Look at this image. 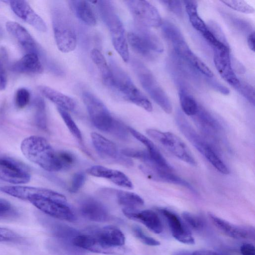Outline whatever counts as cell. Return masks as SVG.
I'll use <instances>...</instances> for the list:
<instances>
[{"mask_svg": "<svg viewBox=\"0 0 255 255\" xmlns=\"http://www.w3.org/2000/svg\"><path fill=\"white\" fill-rule=\"evenodd\" d=\"M0 191L11 196L27 201L44 213L55 218L73 222L76 217L66 197L51 189L21 185L4 186Z\"/></svg>", "mask_w": 255, "mask_h": 255, "instance_id": "1", "label": "cell"}, {"mask_svg": "<svg viewBox=\"0 0 255 255\" xmlns=\"http://www.w3.org/2000/svg\"><path fill=\"white\" fill-rule=\"evenodd\" d=\"M24 156L31 162L49 172L62 170L58 152L48 141L38 135H31L24 139L20 145Z\"/></svg>", "mask_w": 255, "mask_h": 255, "instance_id": "2", "label": "cell"}, {"mask_svg": "<svg viewBox=\"0 0 255 255\" xmlns=\"http://www.w3.org/2000/svg\"><path fill=\"white\" fill-rule=\"evenodd\" d=\"M96 2L100 15L110 31L115 49L124 62H128L129 54L127 37L124 25L114 5L109 0Z\"/></svg>", "mask_w": 255, "mask_h": 255, "instance_id": "3", "label": "cell"}, {"mask_svg": "<svg viewBox=\"0 0 255 255\" xmlns=\"http://www.w3.org/2000/svg\"><path fill=\"white\" fill-rule=\"evenodd\" d=\"M55 40L58 49L63 53L73 51L77 46V35L71 17L63 7L55 6L51 10Z\"/></svg>", "mask_w": 255, "mask_h": 255, "instance_id": "4", "label": "cell"}, {"mask_svg": "<svg viewBox=\"0 0 255 255\" xmlns=\"http://www.w3.org/2000/svg\"><path fill=\"white\" fill-rule=\"evenodd\" d=\"M113 80L109 88L124 100L130 102L147 112L152 111L149 100L136 87L130 77L114 62L111 63Z\"/></svg>", "mask_w": 255, "mask_h": 255, "instance_id": "5", "label": "cell"}, {"mask_svg": "<svg viewBox=\"0 0 255 255\" xmlns=\"http://www.w3.org/2000/svg\"><path fill=\"white\" fill-rule=\"evenodd\" d=\"M127 40L131 48L138 54L152 59L155 53H161L164 47L160 39L149 28L137 25L135 31L128 33Z\"/></svg>", "mask_w": 255, "mask_h": 255, "instance_id": "6", "label": "cell"}, {"mask_svg": "<svg viewBox=\"0 0 255 255\" xmlns=\"http://www.w3.org/2000/svg\"><path fill=\"white\" fill-rule=\"evenodd\" d=\"M133 66L144 90L166 113H171L172 110L171 102L152 74L139 62H134Z\"/></svg>", "mask_w": 255, "mask_h": 255, "instance_id": "7", "label": "cell"}, {"mask_svg": "<svg viewBox=\"0 0 255 255\" xmlns=\"http://www.w3.org/2000/svg\"><path fill=\"white\" fill-rule=\"evenodd\" d=\"M152 138L159 142L175 156L193 166L196 160L184 142L176 134L170 132H162L150 128L146 131Z\"/></svg>", "mask_w": 255, "mask_h": 255, "instance_id": "8", "label": "cell"}, {"mask_svg": "<svg viewBox=\"0 0 255 255\" xmlns=\"http://www.w3.org/2000/svg\"><path fill=\"white\" fill-rule=\"evenodd\" d=\"M125 2L137 25L147 28L161 26L163 20L158 10L148 1L129 0Z\"/></svg>", "mask_w": 255, "mask_h": 255, "instance_id": "9", "label": "cell"}, {"mask_svg": "<svg viewBox=\"0 0 255 255\" xmlns=\"http://www.w3.org/2000/svg\"><path fill=\"white\" fill-rule=\"evenodd\" d=\"M165 37L171 43L175 53L192 67H194L200 59L189 47L179 29L173 23L163 21L161 26Z\"/></svg>", "mask_w": 255, "mask_h": 255, "instance_id": "10", "label": "cell"}, {"mask_svg": "<svg viewBox=\"0 0 255 255\" xmlns=\"http://www.w3.org/2000/svg\"><path fill=\"white\" fill-rule=\"evenodd\" d=\"M82 99L94 126L100 130L109 131L114 119L104 104L88 91L83 93Z\"/></svg>", "mask_w": 255, "mask_h": 255, "instance_id": "11", "label": "cell"}, {"mask_svg": "<svg viewBox=\"0 0 255 255\" xmlns=\"http://www.w3.org/2000/svg\"><path fill=\"white\" fill-rule=\"evenodd\" d=\"M0 179L15 185L27 183L31 173L26 165L14 158L0 155Z\"/></svg>", "mask_w": 255, "mask_h": 255, "instance_id": "12", "label": "cell"}, {"mask_svg": "<svg viewBox=\"0 0 255 255\" xmlns=\"http://www.w3.org/2000/svg\"><path fill=\"white\" fill-rule=\"evenodd\" d=\"M213 49L214 62L218 72L226 82L237 89L240 81L232 67L229 45L223 44Z\"/></svg>", "mask_w": 255, "mask_h": 255, "instance_id": "13", "label": "cell"}, {"mask_svg": "<svg viewBox=\"0 0 255 255\" xmlns=\"http://www.w3.org/2000/svg\"><path fill=\"white\" fill-rule=\"evenodd\" d=\"M193 118L197 127L205 137L215 143L219 141L222 127L210 113L199 107L197 113Z\"/></svg>", "mask_w": 255, "mask_h": 255, "instance_id": "14", "label": "cell"}, {"mask_svg": "<svg viewBox=\"0 0 255 255\" xmlns=\"http://www.w3.org/2000/svg\"><path fill=\"white\" fill-rule=\"evenodd\" d=\"M157 210L166 219L171 234L176 240L188 245L194 244L192 234L176 214L165 208H159Z\"/></svg>", "mask_w": 255, "mask_h": 255, "instance_id": "15", "label": "cell"}, {"mask_svg": "<svg viewBox=\"0 0 255 255\" xmlns=\"http://www.w3.org/2000/svg\"><path fill=\"white\" fill-rule=\"evenodd\" d=\"M140 169L147 177L158 181L172 183L184 187L194 194L196 191L187 181L172 172V170L164 169L156 165H142Z\"/></svg>", "mask_w": 255, "mask_h": 255, "instance_id": "16", "label": "cell"}, {"mask_svg": "<svg viewBox=\"0 0 255 255\" xmlns=\"http://www.w3.org/2000/svg\"><path fill=\"white\" fill-rule=\"evenodd\" d=\"M9 3L12 10L20 18L39 31H47V26L43 19L26 1L10 0Z\"/></svg>", "mask_w": 255, "mask_h": 255, "instance_id": "17", "label": "cell"}, {"mask_svg": "<svg viewBox=\"0 0 255 255\" xmlns=\"http://www.w3.org/2000/svg\"><path fill=\"white\" fill-rule=\"evenodd\" d=\"M208 215L214 226L231 238L236 239H254L255 238V230L252 227L234 225L211 213Z\"/></svg>", "mask_w": 255, "mask_h": 255, "instance_id": "18", "label": "cell"}, {"mask_svg": "<svg viewBox=\"0 0 255 255\" xmlns=\"http://www.w3.org/2000/svg\"><path fill=\"white\" fill-rule=\"evenodd\" d=\"M72 243L74 246L79 249L96 253L115 255L121 254L125 251L122 247L110 248L105 246L90 234L79 233L74 238Z\"/></svg>", "mask_w": 255, "mask_h": 255, "instance_id": "19", "label": "cell"}, {"mask_svg": "<svg viewBox=\"0 0 255 255\" xmlns=\"http://www.w3.org/2000/svg\"><path fill=\"white\" fill-rule=\"evenodd\" d=\"M123 212L128 218L142 223L155 234H160L163 231L162 222L158 215L153 211H138L137 209L124 208Z\"/></svg>", "mask_w": 255, "mask_h": 255, "instance_id": "20", "label": "cell"}, {"mask_svg": "<svg viewBox=\"0 0 255 255\" xmlns=\"http://www.w3.org/2000/svg\"><path fill=\"white\" fill-rule=\"evenodd\" d=\"M175 119L177 127L181 133L203 155L206 148L211 144L196 131L182 113L178 112Z\"/></svg>", "mask_w": 255, "mask_h": 255, "instance_id": "21", "label": "cell"}, {"mask_svg": "<svg viewBox=\"0 0 255 255\" xmlns=\"http://www.w3.org/2000/svg\"><path fill=\"white\" fill-rule=\"evenodd\" d=\"M90 232V235L108 247L120 248L125 243V237L123 232L119 228L113 226L92 229Z\"/></svg>", "mask_w": 255, "mask_h": 255, "instance_id": "22", "label": "cell"}, {"mask_svg": "<svg viewBox=\"0 0 255 255\" xmlns=\"http://www.w3.org/2000/svg\"><path fill=\"white\" fill-rule=\"evenodd\" d=\"M80 211L85 218L92 221L104 222L109 219L108 212L104 205L93 198L83 200L80 205Z\"/></svg>", "mask_w": 255, "mask_h": 255, "instance_id": "23", "label": "cell"}, {"mask_svg": "<svg viewBox=\"0 0 255 255\" xmlns=\"http://www.w3.org/2000/svg\"><path fill=\"white\" fill-rule=\"evenodd\" d=\"M7 31L12 35L28 53L39 54L37 45L29 32L18 23L7 21L5 24Z\"/></svg>", "mask_w": 255, "mask_h": 255, "instance_id": "24", "label": "cell"}, {"mask_svg": "<svg viewBox=\"0 0 255 255\" xmlns=\"http://www.w3.org/2000/svg\"><path fill=\"white\" fill-rule=\"evenodd\" d=\"M11 70L22 73L40 74L43 71V66L38 54L29 52L14 62Z\"/></svg>", "mask_w": 255, "mask_h": 255, "instance_id": "25", "label": "cell"}, {"mask_svg": "<svg viewBox=\"0 0 255 255\" xmlns=\"http://www.w3.org/2000/svg\"><path fill=\"white\" fill-rule=\"evenodd\" d=\"M38 89L40 93L47 99L60 108L66 111H72L76 106L75 100L49 87L43 85L39 86Z\"/></svg>", "mask_w": 255, "mask_h": 255, "instance_id": "26", "label": "cell"}, {"mask_svg": "<svg viewBox=\"0 0 255 255\" xmlns=\"http://www.w3.org/2000/svg\"><path fill=\"white\" fill-rule=\"evenodd\" d=\"M70 2L75 14L81 21L89 26L93 27L97 25V15L90 2L78 0L71 1Z\"/></svg>", "mask_w": 255, "mask_h": 255, "instance_id": "27", "label": "cell"}, {"mask_svg": "<svg viewBox=\"0 0 255 255\" xmlns=\"http://www.w3.org/2000/svg\"><path fill=\"white\" fill-rule=\"evenodd\" d=\"M128 130L136 139L146 146L151 159L156 164L167 169H172L159 150L149 139L132 128H129Z\"/></svg>", "mask_w": 255, "mask_h": 255, "instance_id": "28", "label": "cell"}, {"mask_svg": "<svg viewBox=\"0 0 255 255\" xmlns=\"http://www.w3.org/2000/svg\"><path fill=\"white\" fill-rule=\"evenodd\" d=\"M91 137L94 147L102 157L108 159L119 157L118 148L113 142L95 132L91 133Z\"/></svg>", "mask_w": 255, "mask_h": 255, "instance_id": "29", "label": "cell"}, {"mask_svg": "<svg viewBox=\"0 0 255 255\" xmlns=\"http://www.w3.org/2000/svg\"><path fill=\"white\" fill-rule=\"evenodd\" d=\"M92 60L98 68L103 83L110 88L113 83V75L110 66L102 53L98 49H92L90 53Z\"/></svg>", "mask_w": 255, "mask_h": 255, "instance_id": "30", "label": "cell"}, {"mask_svg": "<svg viewBox=\"0 0 255 255\" xmlns=\"http://www.w3.org/2000/svg\"><path fill=\"white\" fill-rule=\"evenodd\" d=\"M183 2L191 24L202 35L207 31L209 28L198 14L197 2L195 0H184Z\"/></svg>", "mask_w": 255, "mask_h": 255, "instance_id": "31", "label": "cell"}, {"mask_svg": "<svg viewBox=\"0 0 255 255\" xmlns=\"http://www.w3.org/2000/svg\"><path fill=\"white\" fill-rule=\"evenodd\" d=\"M179 97L181 109L184 113L189 116L193 117L198 112L199 105L195 99L187 91L180 88Z\"/></svg>", "mask_w": 255, "mask_h": 255, "instance_id": "32", "label": "cell"}, {"mask_svg": "<svg viewBox=\"0 0 255 255\" xmlns=\"http://www.w3.org/2000/svg\"><path fill=\"white\" fill-rule=\"evenodd\" d=\"M116 196L118 203L125 208L137 209L144 204L142 198L134 193L119 190Z\"/></svg>", "mask_w": 255, "mask_h": 255, "instance_id": "33", "label": "cell"}, {"mask_svg": "<svg viewBox=\"0 0 255 255\" xmlns=\"http://www.w3.org/2000/svg\"><path fill=\"white\" fill-rule=\"evenodd\" d=\"M203 155L219 172L224 174H229V169L219 156L217 150L211 145L206 148Z\"/></svg>", "mask_w": 255, "mask_h": 255, "instance_id": "34", "label": "cell"}, {"mask_svg": "<svg viewBox=\"0 0 255 255\" xmlns=\"http://www.w3.org/2000/svg\"><path fill=\"white\" fill-rule=\"evenodd\" d=\"M33 104L35 110V123L39 128L46 129L47 128V117L44 101L42 98L37 97L34 99Z\"/></svg>", "mask_w": 255, "mask_h": 255, "instance_id": "35", "label": "cell"}, {"mask_svg": "<svg viewBox=\"0 0 255 255\" xmlns=\"http://www.w3.org/2000/svg\"><path fill=\"white\" fill-rule=\"evenodd\" d=\"M57 111L64 121L67 127L71 133L79 140L81 141L82 136L81 132L71 116L67 111L60 108H57Z\"/></svg>", "mask_w": 255, "mask_h": 255, "instance_id": "36", "label": "cell"}, {"mask_svg": "<svg viewBox=\"0 0 255 255\" xmlns=\"http://www.w3.org/2000/svg\"><path fill=\"white\" fill-rule=\"evenodd\" d=\"M221 2L231 8L244 13H252L255 11L253 6L242 0H225Z\"/></svg>", "mask_w": 255, "mask_h": 255, "instance_id": "37", "label": "cell"}, {"mask_svg": "<svg viewBox=\"0 0 255 255\" xmlns=\"http://www.w3.org/2000/svg\"><path fill=\"white\" fill-rule=\"evenodd\" d=\"M116 170L101 166H93L87 170L88 174L93 176L108 179L111 181L114 176Z\"/></svg>", "mask_w": 255, "mask_h": 255, "instance_id": "38", "label": "cell"}, {"mask_svg": "<svg viewBox=\"0 0 255 255\" xmlns=\"http://www.w3.org/2000/svg\"><path fill=\"white\" fill-rule=\"evenodd\" d=\"M182 217L185 222L192 229L200 230L204 226L202 219L191 213L184 212L182 214Z\"/></svg>", "mask_w": 255, "mask_h": 255, "instance_id": "39", "label": "cell"}, {"mask_svg": "<svg viewBox=\"0 0 255 255\" xmlns=\"http://www.w3.org/2000/svg\"><path fill=\"white\" fill-rule=\"evenodd\" d=\"M17 214L16 210L10 202L0 198V220L10 219Z\"/></svg>", "mask_w": 255, "mask_h": 255, "instance_id": "40", "label": "cell"}, {"mask_svg": "<svg viewBox=\"0 0 255 255\" xmlns=\"http://www.w3.org/2000/svg\"><path fill=\"white\" fill-rule=\"evenodd\" d=\"M132 231L134 236L144 244L150 246H157L160 244L158 241L145 234L138 226H134L132 227Z\"/></svg>", "mask_w": 255, "mask_h": 255, "instance_id": "41", "label": "cell"}, {"mask_svg": "<svg viewBox=\"0 0 255 255\" xmlns=\"http://www.w3.org/2000/svg\"><path fill=\"white\" fill-rule=\"evenodd\" d=\"M30 94L29 91L25 88H19L16 92L15 104L19 109L25 108L29 103Z\"/></svg>", "mask_w": 255, "mask_h": 255, "instance_id": "42", "label": "cell"}, {"mask_svg": "<svg viewBox=\"0 0 255 255\" xmlns=\"http://www.w3.org/2000/svg\"><path fill=\"white\" fill-rule=\"evenodd\" d=\"M237 90L251 104L255 105V98L254 87L246 82L240 81V85Z\"/></svg>", "mask_w": 255, "mask_h": 255, "instance_id": "43", "label": "cell"}, {"mask_svg": "<svg viewBox=\"0 0 255 255\" xmlns=\"http://www.w3.org/2000/svg\"><path fill=\"white\" fill-rule=\"evenodd\" d=\"M128 129L121 122L114 119L109 132L121 139H126L128 135Z\"/></svg>", "mask_w": 255, "mask_h": 255, "instance_id": "44", "label": "cell"}, {"mask_svg": "<svg viewBox=\"0 0 255 255\" xmlns=\"http://www.w3.org/2000/svg\"><path fill=\"white\" fill-rule=\"evenodd\" d=\"M85 178V175L83 172L75 173L71 181L69 192L72 193L77 192L84 184Z\"/></svg>", "mask_w": 255, "mask_h": 255, "instance_id": "45", "label": "cell"}, {"mask_svg": "<svg viewBox=\"0 0 255 255\" xmlns=\"http://www.w3.org/2000/svg\"><path fill=\"white\" fill-rule=\"evenodd\" d=\"M58 153L62 170L69 169L73 165L75 158L72 154L65 151H58Z\"/></svg>", "mask_w": 255, "mask_h": 255, "instance_id": "46", "label": "cell"}, {"mask_svg": "<svg viewBox=\"0 0 255 255\" xmlns=\"http://www.w3.org/2000/svg\"><path fill=\"white\" fill-rule=\"evenodd\" d=\"M161 2L171 12L177 16L181 17L183 16V8L181 1L176 0H164Z\"/></svg>", "mask_w": 255, "mask_h": 255, "instance_id": "47", "label": "cell"}, {"mask_svg": "<svg viewBox=\"0 0 255 255\" xmlns=\"http://www.w3.org/2000/svg\"><path fill=\"white\" fill-rule=\"evenodd\" d=\"M208 27L218 40L225 44L229 45L223 32L217 23L214 21H211L209 22Z\"/></svg>", "mask_w": 255, "mask_h": 255, "instance_id": "48", "label": "cell"}, {"mask_svg": "<svg viewBox=\"0 0 255 255\" xmlns=\"http://www.w3.org/2000/svg\"><path fill=\"white\" fill-rule=\"evenodd\" d=\"M18 235L13 231L0 227V242H12L18 240Z\"/></svg>", "mask_w": 255, "mask_h": 255, "instance_id": "49", "label": "cell"}, {"mask_svg": "<svg viewBox=\"0 0 255 255\" xmlns=\"http://www.w3.org/2000/svg\"><path fill=\"white\" fill-rule=\"evenodd\" d=\"M211 79L209 80V83L211 85V86L215 90L221 93L224 95L229 94L230 91L224 85H222L221 84L219 83L218 81H215L214 79L210 78Z\"/></svg>", "mask_w": 255, "mask_h": 255, "instance_id": "50", "label": "cell"}, {"mask_svg": "<svg viewBox=\"0 0 255 255\" xmlns=\"http://www.w3.org/2000/svg\"><path fill=\"white\" fill-rule=\"evenodd\" d=\"M7 75L0 58V91L4 90L7 85Z\"/></svg>", "mask_w": 255, "mask_h": 255, "instance_id": "51", "label": "cell"}, {"mask_svg": "<svg viewBox=\"0 0 255 255\" xmlns=\"http://www.w3.org/2000/svg\"><path fill=\"white\" fill-rule=\"evenodd\" d=\"M240 252L242 255H255L254 246L250 243H246L240 247Z\"/></svg>", "mask_w": 255, "mask_h": 255, "instance_id": "52", "label": "cell"}, {"mask_svg": "<svg viewBox=\"0 0 255 255\" xmlns=\"http://www.w3.org/2000/svg\"><path fill=\"white\" fill-rule=\"evenodd\" d=\"M255 31H254L249 34L247 38L249 47L253 52L255 51Z\"/></svg>", "mask_w": 255, "mask_h": 255, "instance_id": "53", "label": "cell"}, {"mask_svg": "<svg viewBox=\"0 0 255 255\" xmlns=\"http://www.w3.org/2000/svg\"><path fill=\"white\" fill-rule=\"evenodd\" d=\"M193 255H222L221 254L212 251L198 250L192 253Z\"/></svg>", "mask_w": 255, "mask_h": 255, "instance_id": "54", "label": "cell"}, {"mask_svg": "<svg viewBox=\"0 0 255 255\" xmlns=\"http://www.w3.org/2000/svg\"><path fill=\"white\" fill-rule=\"evenodd\" d=\"M173 255H193L192 253H191L186 251H179L175 252Z\"/></svg>", "mask_w": 255, "mask_h": 255, "instance_id": "55", "label": "cell"}]
</instances>
